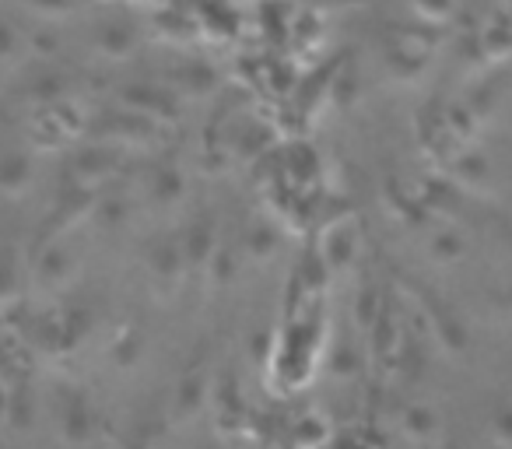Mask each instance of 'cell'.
<instances>
[{"instance_id": "obj_1", "label": "cell", "mask_w": 512, "mask_h": 449, "mask_svg": "<svg viewBox=\"0 0 512 449\" xmlns=\"http://www.w3.org/2000/svg\"><path fill=\"white\" fill-rule=\"evenodd\" d=\"M134 39H137V32L130 29L127 22H106L99 29V36H95V46H99L106 57H127V53L134 50Z\"/></svg>"}, {"instance_id": "obj_2", "label": "cell", "mask_w": 512, "mask_h": 449, "mask_svg": "<svg viewBox=\"0 0 512 449\" xmlns=\"http://www.w3.org/2000/svg\"><path fill=\"white\" fill-rule=\"evenodd\" d=\"M32 176V162L25 155H4L0 158V190H22Z\"/></svg>"}, {"instance_id": "obj_3", "label": "cell", "mask_w": 512, "mask_h": 449, "mask_svg": "<svg viewBox=\"0 0 512 449\" xmlns=\"http://www.w3.org/2000/svg\"><path fill=\"white\" fill-rule=\"evenodd\" d=\"M18 46H22V39H18V32L11 29L8 22H0V60H11V57H15Z\"/></svg>"}, {"instance_id": "obj_4", "label": "cell", "mask_w": 512, "mask_h": 449, "mask_svg": "<svg viewBox=\"0 0 512 449\" xmlns=\"http://www.w3.org/2000/svg\"><path fill=\"white\" fill-rule=\"evenodd\" d=\"M418 4V11L421 15H428V18H446L449 11H453V4L449 0H414Z\"/></svg>"}]
</instances>
